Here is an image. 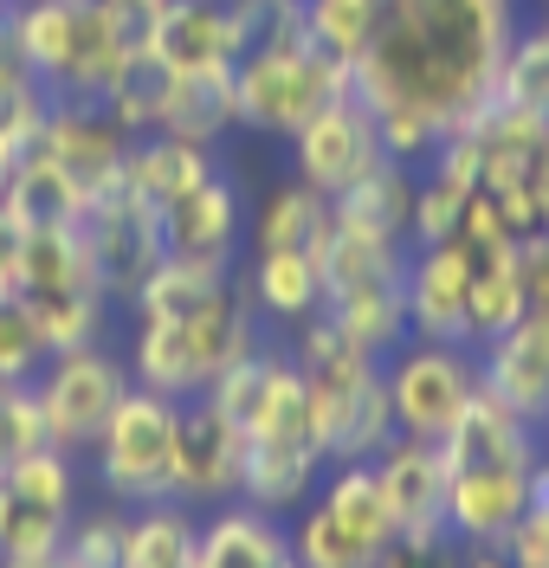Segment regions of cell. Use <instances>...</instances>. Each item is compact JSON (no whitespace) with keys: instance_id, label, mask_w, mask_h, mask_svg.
Segmentation results:
<instances>
[{"instance_id":"33","label":"cell","mask_w":549,"mask_h":568,"mask_svg":"<svg viewBox=\"0 0 549 568\" xmlns=\"http://www.w3.org/2000/svg\"><path fill=\"white\" fill-rule=\"evenodd\" d=\"M498 104L523 110L549 123V20L530 27V33H511V52H505V78H498Z\"/></svg>"},{"instance_id":"2","label":"cell","mask_w":549,"mask_h":568,"mask_svg":"<svg viewBox=\"0 0 549 568\" xmlns=\"http://www.w3.org/2000/svg\"><path fill=\"white\" fill-rule=\"evenodd\" d=\"M143 45V27L104 0H20L7 7V52L52 98H104L110 78Z\"/></svg>"},{"instance_id":"36","label":"cell","mask_w":549,"mask_h":568,"mask_svg":"<svg viewBox=\"0 0 549 568\" xmlns=\"http://www.w3.org/2000/svg\"><path fill=\"white\" fill-rule=\"evenodd\" d=\"M123 530H130V510H84L72 517L59 556L72 568H123Z\"/></svg>"},{"instance_id":"35","label":"cell","mask_w":549,"mask_h":568,"mask_svg":"<svg viewBox=\"0 0 549 568\" xmlns=\"http://www.w3.org/2000/svg\"><path fill=\"white\" fill-rule=\"evenodd\" d=\"M45 355H52V343H45L39 317L27 311V297L0 291V375L7 382H33L39 368H45Z\"/></svg>"},{"instance_id":"38","label":"cell","mask_w":549,"mask_h":568,"mask_svg":"<svg viewBox=\"0 0 549 568\" xmlns=\"http://www.w3.org/2000/svg\"><path fill=\"white\" fill-rule=\"evenodd\" d=\"M523 291H530V311H523V317L549 323V233L523 240Z\"/></svg>"},{"instance_id":"21","label":"cell","mask_w":549,"mask_h":568,"mask_svg":"<svg viewBox=\"0 0 549 568\" xmlns=\"http://www.w3.org/2000/svg\"><path fill=\"white\" fill-rule=\"evenodd\" d=\"M285 556H292V530L253 510L246 497H233V504H214V517L201 524L194 568H278Z\"/></svg>"},{"instance_id":"15","label":"cell","mask_w":549,"mask_h":568,"mask_svg":"<svg viewBox=\"0 0 549 568\" xmlns=\"http://www.w3.org/2000/svg\"><path fill=\"white\" fill-rule=\"evenodd\" d=\"M143 52L169 71H233L240 33H233L226 0H162L143 20Z\"/></svg>"},{"instance_id":"22","label":"cell","mask_w":549,"mask_h":568,"mask_svg":"<svg viewBox=\"0 0 549 568\" xmlns=\"http://www.w3.org/2000/svg\"><path fill=\"white\" fill-rule=\"evenodd\" d=\"M214 169H220L214 149H201V142H187V136H169V130H155V136H136V142H130L123 187H130L143 207H169L175 194H187L194 181H207Z\"/></svg>"},{"instance_id":"11","label":"cell","mask_w":549,"mask_h":568,"mask_svg":"<svg viewBox=\"0 0 549 568\" xmlns=\"http://www.w3.org/2000/svg\"><path fill=\"white\" fill-rule=\"evenodd\" d=\"M78 233H84V246H91V265H98L104 291H110V297H123V304H130V291H136V284H143L162 258H169L155 207H143L123 181L84 201V213H78Z\"/></svg>"},{"instance_id":"8","label":"cell","mask_w":549,"mask_h":568,"mask_svg":"<svg viewBox=\"0 0 549 568\" xmlns=\"http://www.w3.org/2000/svg\"><path fill=\"white\" fill-rule=\"evenodd\" d=\"M478 394V349L472 343H427L414 336L395 349L388 368V400H395V433L414 439H446L459 414Z\"/></svg>"},{"instance_id":"4","label":"cell","mask_w":549,"mask_h":568,"mask_svg":"<svg viewBox=\"0 0 549 568\" xmlns=\"http://www.w3.org/2000/svg\"><path fill=\"white\" fill-rule=\"evenodd\" d=\"M253 349H258L253 304H246V291H226L220 304L194 311V317H136L130 375H136V388H155L169 400H194Z\"/></svg>"},{"instance_id":"6","label":"cell","mask_w":549,"mask_h":568,"mask_svg":"<svg viewBox=\"0 0 549 568\" xmlns=\"http://www.w3.org/2000/svg\"><path fill=\"white\" fill-rule=\"evenodd\" d=\"M175 426H182V400H169V394L130 388L116 400V414L98 433L91 459H98V485L123 510L175 497Z\"/></svg>"},{"instance_id":"24","label":"cell","mask_w":549,"mask_h":568,"mask_svg":"<svg viewBox=\"0 0 549 568\" xmlns=\"http://www.w3.org/2000/svg\"><path fill=\"white\" fill-rule=\"evenodd\" d=\"M530 311L523 291V246H491L472 252V297H466V343H491L498 329H511Z\"/></svg>"},{"instance_id":"14","label":"cell","mask_w":549,"mask_h":568,"mask_svg":"<svg viewBox=\"0 0 549 568\" xmlns=\"http://www.w3.org/2000/svg\"><path fill=\"white\" fill-rule=\"evenodd\" d=\"M407 336L427 343H466V297H472V252L459 240H434L401 258Z\"/></svg>"},{"instance_id":"30","label":"cell","mask_w":549,"mask_h":568,"mask_svg":"<svg viewBox=\"0 0 549 568\" xmlns=\"http://www.w3.org/2000/svg\"><path fill=\"white\" fill-rule=\"evenodd\" d=\"M0 201L20 213L27 226H78V213H84V194L72 187V175H65L52 155H39V149L7 175Z\"/></svg>"},{"instance_id":"23","label":"cell","mask_w":549,"mask_h":568,"mask_svg":"<svg viewBox=\"0 0 549 568\" xmlns=\"http://www.w3.org/2000/svg\"><path fill=\"white\" fill-rule=\"evenodd\" d=\"M414 187H420V175H414L407 162H382L368 181H356L349 194L329 201V207H336V226L407 246V226H414Z\"/></svg>"},{"instance_id":"13","label":"cell","mask_w":549,"mask_h":568,"mask_svg":"<svg viewBox=\"0 0 549 568\" xmlns=\"http://www.w3.org/2000/svg\"><path fill=\"white\" fill-rule=\"evenodd\" d=\"M130 130L104 110V98H52V116H45V136H39V155H52L72 187L91 201L123 181V162H130Z\"/></svg>"},{"instance_id":"44","label":"cell","mask_w":549,"mask_h":568,"mask_svg":"<svg viewBox=\"0 0 549 568\" xmlns=\"http://www.w3.org/2000/svg\"><path fill=\"white\" fill-rule=\"evenodd\" d=\"M278 568H304V562H297V556H285V562H278Z\"/></svg>"},{"instance_id":"7","label":"cell","mask_w":549,"mask_h":568,"mask_svg":"<svg viewBox=\"0 0 549 568\" xmlns=\"http://www.w3.org/2000/svg\"><path fill=\"white\" fill-rule=\"evenodd\" d=\"M130 388H136V375H130L123 355L104 349V336L98 343H72V349H52L45 368L33 375L39 414H45V439L59 453H72V459L91 453L98 433L110 426V414H116V400Z\"/></svg>"},{"instance_id":"45","label":"cell","mask_w":549,"mask_h":568,"mask_svg":"<svg viewBox=\"0 0 549 568\" xmlns=\"http://www.w3.org/2000/svg\"><path fill=\"white\" fill-rule=\"evenodd\" d=\"M537 7H549V0H537Z\"/></svg>"},{"instance_id":"26","label":"cell","mask_w":549,"mask_h":568,"mask_svg":"<svg viewBox=\"0 0 549 568\" xmlns=\"http://www.w3.org/2000/svg\"><path fill=\"white\" fill-rule=\"evenodd\" d=\"M336 207L311 181H278L253 220V252H324Z\"/></svg>"},{"instance_id":"19","label":"cell","mask_w":549,"mask_h":568,"mask_svg":"<svg viewBox=\"0 0 549 568\" xmlns=\"http://www.w3.org/2000/svg\"><path fill=\"white\" fill-rule=\"evenodd\" d=\"M375 478H382V497L395 510V530H434V524H446V453H439V439L395 433L375 453Z\"/></svg>"},{"instance_id":"5","label":"cell","mask_w":549,"mask_h":568,"mask_svg":"<svg viewBox=\"0 0 549 568\" xmlns=\"http://www.w3.org/2000/svg\"><path fill=\"white\" fill-rule=\"evenodd\" d=\"M13 291L27 297V311L39 317L52 349H72V343H98L110 323V297L91 246L78 226H33L27 233V258H20V278Z\"/></svg>"},{"instance_id":"1","label":"cell","mask_w":549,"mask_h":568,"mask_svg":"<svg viewBox=\"0 0 549 568\" xmlns=\"http://www.w3.org/2000/svg\"><path fill=\"white\" fill-rule=\"evenodd\" d=\"M511 33V0H382L349 71L395 162H427L498 104Z\"/></svg>"},{"instance_id":"43","label":"cell","mask_w":549,"mask_h":568,"mask_svg":"<svg viewBox=\"0 0 549 568\" xmlns=\"http://www.w3.org/2000/svg\"><path fill=\"white\" fill-rule=\"evenodd\" d=\"M104 7H116L123 20H136V27H143V20L155 13V7H162V0H104Z\"/></svg>"},{"instance_id":"27","label":"cell","mask_w":549,"mask_h":568,"mask_svg":"<svg viewBox=\"0 0 549 568\" xmlns=\"http://www.w3.org/2000/svg\"><path fill=\"white\" fill-rule=\"evenodd\" d=\"M226 291H240L226 265H207V258H162L136 291H130V311L136 317H194L220 304Z\"/></svg>"},{"instance_id":"18","label":"cell","mask_w":549,"mask_h":568,"mask_svg":"<svg viewBox=\"0 0 549 568\" xmlns=\"http://www.w3.org/2000/svg\"><path fill=\"white\" fill-rule=\"evenodd\" d=\"M523 510H530V471H491V465L446 471V530L466 549L505 542Z\"/></svg>"},{"instance_id":"34","label":"cell","mask_w":549,"mask_h":568,"mask_svg":"<svg viewBox=\"0 0 549 568\" xmlns=\"http://www.w3.org/2000/svg\"><path fill=\"white\" fill-rule=\"evenodd\" d=\"M297 7H304V33L343 65L363 59L368 33H375V13H382V0H297Z\"/></svg>"},{"instance_id":"9","label":"cell","mask_w":549,"mask_h":568,"mask_svg":"<svg viewBox=\"0 0 549 568\" xmlns=\"http://www.w3.org/2000/svg\"><path fill=\"white\" fill-rule=\"evenodd\" d=\"M78 517L72 453L39 446L0 471V556H45L59 549Z\"/></svg>"},{"instance_id":"10","label":"cell","mask_w":549,"mask_h":568,"mask_svg":"<svg viewBox=\"0 0 549 568\" xmlns=\"http://www.w3.org/2000/svg\"><path fill=\"white\" fill-rule=\"evenodd\" d=\"M292 155H297V181H311L317 194H349L356 181H368L382 162H395L388 155V142H382V123H375V110L356 98V91H343L336 104H324L304 130L292 136Z\"/></svg>"},{"instance_id":"29","label":"cell","mask_w":549,"mask_h":568,"mask_svg":"<svg viewBox=\"0 0 549 568\" xmlns=\"http://www.w3.org/2000/svg\"><path fill=\"white\" fill-rule=\"evenodd\" d=\"M233 123H240L233 71H175L169 116H162V130H169V136H187V142H201V149H214Z\"/></svg>"},{"instance_id":"40","label":"cell","mask_w":549,"mask_h":568,"mask_svg":"<svg viewBox=\"0 0 549 568\" xmlns=\"http://www.w3.org/2000/svg\"><path fill=\"white\" fill-rule=\"evenodd\" d=\"M530 201H537V213H543V226H549V136L537 149V169H530Z\"/></svg>"},{"instance_id":"16","label":"cell","mask_w":549,"mask_h":568,"mask_svg":"<svg viewBox=\"0 0 549 568\" xmlns=\"http://www.w3.org/2000/svg\"><path fill=\"white\" fill-rule=\"evenodd\" d=\"M478 388L505 400L517 420H549V323L517 317L491 343H478Z\"/></svg>"},{"instance_id":"39","label":"cell","mask_w":549,"mask_h":568,"mask_svg":"<svg viewBox=\"0 0 549 568\" xmlns=\"http://www.w3.org/2000/svg\"><path fill=\"white\" fill-rule=\"evenodd\" d=\"M27 233H33V226H27L20 213L0 201V291H13V278H20V258H27Z\"/></svg>"},{"instance_id":"17","label":"cell","mask_w":549,"mask_h":568,"mask_svg":"<svg viewBox=\"0 0 549 568\" xmlns=\"http://www.w3.org/2000/svg\"><path fill=\"white\" fill-rule=\"evenodd\" d=\"M155 220H162L169 258L233 265V246H240V187L214 169L207 181H194L187 194H175L169 207H155Z\"/></svg>"},{"instance_id":"25","label":"cell","mask_w":549,"mask_h":568,"mask_svg":"<svg viewBox=\"0 0 549 568\" xmlns=\"http://www.w3.org/2000/svg\"><path fill=\"white\" fill-rule=\"evenodd\" d=\"M246 304L265 311L272 323H304L324 311V265L317 252H258L253 278H246Z\"/></svg>"},{"instance_id":"20","label":"cell","mask_w":549,"mask_h":568,"mask_svg":"<svg viewBox=\"0 0 549 568\" xmlns=\"http://www.w3.org/2000/svg\"><path fill=\"white\" fill-rule=\"evenodd\" d=\"M324 453L317 446H292V439H246V471H240V497L265 510V517H292L311 504L317 478H324Z\"/></svg>"},{"instance_id":"12","label":"cell","mask_w":549,"mask_h":568,"mask_svg":"<svg viewBox=\"0 0 549 568\" xmlns=\"http://www.w3.org/2000/svg\"><path fill=\"white\" fill-rule=\"evenodd\" d=\"M240 471H246V433L220 414L207 394L182 400V426H175V497L187 510H214L240 497Z\"/></svg>"},{"instance_id":"42","label":"cell","mask_w":549,"mask_h":568,"mask_svg":"<svg viewBox=\"0 0 549 568\" xmlns=\"http://www.w3.org/2000/svg\"><path fill=\"white\" fill-rule=\"evenodd\" d=\"M0 568H72L59 549H45V556H0Z\"/></svg>"},{"instance_id":"32","label":"cell","mask_w":549,"mask_h":568,"mask_svg":"<svg viewBox=\"0 0 549 568\" xmlns=\"http://www.w3.org/2000/svg\"><path fill=\"white\" fill-rule=\"evenodd\" d=\"M169 91H175V71L162 65V59H149L143 45H136V52H130V65L110 78L104 110L130 130V136H155V130H162V116H169Z\"/></svg>"},{"instance_id":"37","label":"cell","mask_w":549,"mask_h":568,"mask_svg":"<svg viewBox=\"0 0 549 568\" xmlns=\"http://www.w3.org/2000/svg\"><path fill=\"white\" fill-rule=\"evenodd\" d=\"M459 536L434 524V530H395V542L382 549V562L375 568H459Z\"/></svg>"},{"instance_id":"31","label":"cell","mask_w":549,"mask_h":568,"mask_svg":"<svg viewBox=\"0 0 549 568\" xmlns=\"http://www.w3.org/2000/svg\"><path fill=\"white\" fill-rule=\"evenodd\" d=\"M382 549H388V542H375V536H363L356 524H343V517L324 510L317 497L297 510L292 556L304 568H375V562H382Z\"/></svg>"},{"instance_id":"28","label":"cell","mask_w":549,"mask_h":568,"mask_svg":"<svg viewBox=\"0 0 549 568\" xmlns=\"http://www.w3.org/2000/svg\"><path fill=\"white\" fill-rule=\"evenodd\" d=\"M201 549V524L182 497H162V504H136L130 510V530H123V568H194Z\"/></svg>"},{"instance_id":"41","label":"cell","mask_w":549,"mask_h":568,"mask_svg":"<svg viewBox=\"0 0 549 568\" xmlns=\"http://www.w3.org/2000/svg\"><path fill=\"white\" fill-rule=\"evenodd\" d=\"M459 568H517V562H511V549H505V542H491V549H472Z\"/></svg>"},{"instance_id":"3","label":"cell","mask_w":549,"mask_h":568,"mask_svg":"<svg viewBox=\"0 0 549 568\" xmlns=\"http://www.w3.org/2000/svg\"><path fill=\"white\" fill-rule=\"evenodd\" d=\"M233 91H240V123H253L265 136H297L324 104L356 91V71L343 59H329L324 45L304 33V7H292V20L272 27L233 65Z\"/></svg>"}]
</instances>
